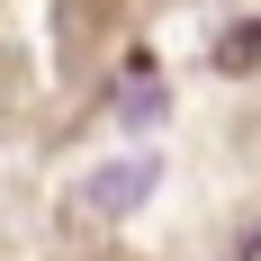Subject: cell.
<instances>
[{"label":"cell","instance_id":"1","mask_svg":"<svg viewBox=\"0 0 261 261\" xmlns=\"http://www.w3.org/2000/svg\"><path fill=\"white\" fill-rule=\"evenodd\" d=\"M153 198V162L135 153V162H108V171H90L81 180V207L90 216H126V207H144Z\"/></svg>","mask_w":261,"mask_h":261},{"label":"cell","instance_id":"2","mask_svg":"<svg viewBox=\"0 0 261 261\" xmlns=\"http://www.w3.org/2000/svg\"><path fill=\"white\" fill-rule=\"evenodd\" d=\"M243 261H261V234H252V243H243Z\"/></svg>","mask_w":261,"mask_h":261}]
</instances>
